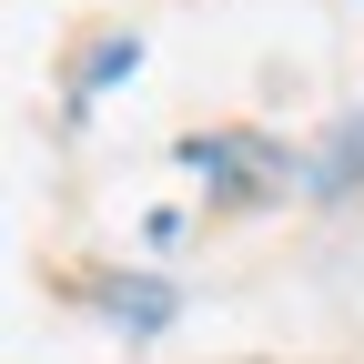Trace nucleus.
I'll list each match as a JSON object with an SVG mask.
<instances>
[{"label": "nucleus", "mask_w": 364, "mask_h": 364, "mask_svg": "<svg viewBox=\"0 0 364 364\" xmlns=\"http://www.w3.org/2000/svg\"><path fill=\"white\" fill-rule=\"evenodd\" d=\"M102 304L122 314V324H162V314H172V294H162V284H112Z\"/></svg>", "instance_id": "nucleus-1"}]
</instances>
